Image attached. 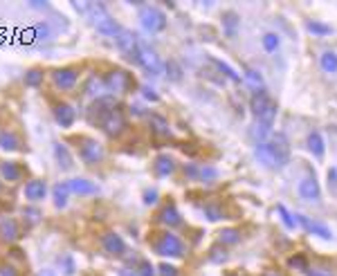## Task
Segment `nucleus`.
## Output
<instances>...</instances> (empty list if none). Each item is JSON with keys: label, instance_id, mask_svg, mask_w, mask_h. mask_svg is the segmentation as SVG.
Returning <instances> with one entry per match:
<instances>
[{"label": "nucleus", "instance_id": "obj_49", "mask_svg": "<svg viewBox=\"0 0 337 276\" xmlns=\"http://www.w3.org/2000/svg\"><path fill=\"white\" fill-rule=\"evenodd\" d=\"M157 274L160 276H178V267H173V265H168V263H162V265H157Z\"/></svg>", "mask_w": 337, "mask_h": 276}, {"label": "nucleus", "instance_id": "obj_50", "mask_svg": "<svg viewBox=\"0 0 337 276\" xmlns=\"http://www.w3.org/2000/svg\"><path fill=\"white\" fill-rule=\"evenodd\" d=\"M142 97L146 101H160V95L151 88V85H142Z\"/></svg>", "mask_w": 337, "mask_h": 276}, {"label": "nucleus", "instance_id": "obj_47", "mask_svg": "<svg viewBox=\"0 0 337 276\" xmlns=\"http://www.w3.org/2000/svg\"><path fill=\"white\" fill-rule=\"evenodd\" d=\"M205 216L209 218L211 222H216V220H220V218H223V211H220L218 207H214V205H207L205 207Z\"/></svg>", "mask_w": 337, "mask_h": 276}, {"label": "nucleus", "instance_id": "obj_15", "mask_svg": "<svg viewBox=\"0 0 337 276\" xmlns=\"http://www.w3.org/2000/svg\"><path fill=\"white\" fill-rule=\"evenodd\" d=\"M54 119L61 128H72L76 122V110L70 104H56L54 106Z\"/></svg>", "mask_w": 337, "mask_h": 276}, {"label": "nucleus", "instance_id": "obj_48", "mask_svg": "<svg viewBox=\"0 0 337 276\" xmlns=\"http://www.w3.org/2000/svg\"><path fill=\"white\" fill-rule=\"evenodd\" d=\"M157 191L155 189H146L144 191V205H148V207H153V205H157Z\"/></svg>", "mask_w": 337, "mask_h": 276}, {"label": "nucleus", "instance_id": "obj_30", "mask_svg": "<svg viewBox=\"0 0 337 276\" xmlns=\"http://www.w3.org/2000/svg\"><path fill=\"white\" fill-rule=\"evenodd\" d=\"M274 117H277V104H274V101H270L257 119H259V124H263V126H268V128H270L272 122H274Z\"/></svg>", "mask_w": 337, "mask_h": 276}, {"label": "nucleus", "instance_id": "obj_3", "mask_svg": "<svg viewBox=\"0 0 337 276\" xmlns=\"http://www.w3.org/2000/svg\"><path fill=\"white\" fill-rule=\"evenodd\" d=\"M104 157H106V148L101 142H97V139H93V137L79 139V159L83 164L95 166V164H99Z\"/></svg>", "mask_w": 337, "mask_h": 276}, {"label": "nucleus", "instance_id": "obj_18", "mask_svg": "<svg viewBox=\"0 0 337 276\" xmlns=\"http://www.w3.org/2000/svg\"><path fill=\"white\" fill-rule=\"evenodd\" d=\"M173 171H176V162H173L171 155H157L155 162H153V173H155L157 177H168L173 175Z\"/></svg>", "mask_w": 337, "mask_h": 276}, {"label": "nucleus", "instance_id": "obj_9", "mask_svg": "<svg viewBox=\"0 0 337 276\" xmlns=\"http://www.w3.org/2000/svg\"><path fill=\"white\" fill-rule=\"evenodd\" d=\"M106 88L108 92H117V95H122V92H128L133 88V76L128 74L126 70H113L108 76H106Z\"/></svg>", "mask_w": 337, "mask_h": 276}, {"label": "nucleus", "instance_id": "obj_37", "mask_svg": "<svg viewBox=\"0 0 337 276\" xmlns=\"http://www.w3.org/2000/svg\"><path fill=\"white\" fill-rule=\"evenodd\" d=\"M245 81H247V85H252L254 90L263 88V76L259 74V72H254V70H247V72H245Z\"/></svg>", "mask_w": 337, "mask_h": 276}, {"label": "nucleus", "instance_id": "obj_42", "mask_svg": "<svg viewBox=\"0 0 337 276\" xmlns=\"http://www.w3.org/2000/svg\"><path fill=\"white\" fill-rule=\"evenodd\" d=\"M277 211H279V216H281V220H283V225L288 227V229H295V225H297V220H292V216L288 214V209L283 205H279L277 207Z\"/></svg>", "mask_w": 337, "mask_h": 276}, {"label": "nucleus", "instance_id": "obj_59", "mask_svg": "<svg viewBox=\"0 0 337 276\" xmlns=\"http://www.w3.org/2000/svg\"><path fill=\"white\" fill-rule=\"evenodd\" d=\"M236 276H238V274H236Z\"/></svg>", "mask_w": 337, "mask_h": 276}, {"label": "nucleus", "instance_id": "obj_24", "mask_svg": "<svg viewBox=\"0 0 337 276\" xmlns=\"http://www.w3.org/2000/svg\"><path fill=\"white\" fill-rule=\"evenodd\" d=\"M148 124H151V128H153V133L155 135H160V137H168L171 135V128H168V122L162 115H157V113H153L151 117H148Z\"/></svg>", "mask_w": 337, "mask_h": 276}, {"label": "nucleus", "instance_id": "obj_40", "mask_svg": "<svg viewBox=\"0 0 337 276\" xmlns=\"http://www.w3.org/2000/svg\"><path fill=\"white\" fill-rule=\"evenodd\" d=\"M59 267L63 269V272H65L67 276L74 274V260H72V256H70V254L61 256V258H59Z\"/></svg>", "mask_w": 337, "mask_h": 276}, {"label": "nucleus", "instance_id": "obj_55", "mask_svg": "<svg viewBox=\"0 0 337 276\" xmlns=\"http://www.w3.org/2000/svg\"><path fill=\"white\" fill-rule=\"evenodd\" d=\"M30 5H32L34 9H45V7H47V5H45V3H41V0H32Z\"/></svg>", "mask_w": 337, "mask_h": 276}, {"label": "nucleus", "instance_id": "obj_38", "mask_svg": "<svg viewBox=\"0 0 337 276\" xmlns=\"http://www.w3.org/2000/svg\"><path fill=\"white\" fill-rule=\"evenodd\" d=\"M261 41H263V47H266V52H277V50H279V43H281L277 34H266Z\"/></svg>", "mask_w": 337, "mask_h": 276}, {"label": "nucleus", "instance_id": "obj_46", "mask_svg": "<svg viewBox=\"0 0 337 276\" xmlns=\"http://www.w3.org/2000/svg\"><path fill=\"white\" fill-rule=\"evenodd\" d=\"M166 72H168V76H171L173 81H180L182 70H180V65H178L176 61H168V63H166Z\"/></svg>", "mask_w": 337, "mask_h": 276}, {"label": "nucleus", "instance_id": "obj_43", "mask_svg": "<svg viewBox=\"0 0 337 276\" xmlns=\"http://www.w3.org/2000/svg\"><path fill=\"white\" fill-rule=\"evenodd\" d=\"M288 265H290L292 269H301V272H306L308 269V263H306V256H301V254H297V256H292L290 260H288Z\"/></svg>", "mask_w": 337, "mask_h": 276}, {"label": "nucleus", "instance_id": "obj_26", "mask_svg": "<svg viewBox=\"0 0 337 276\" xmlns=\"http://www.w3.org/2000/svg\"><path fill=\"white\" fill-rule=\"evenodd\" d=\"M223 27H225V34L229 38L236 36V30H238V14L236 12H225L223 14Z\"/></svg>", "mask_w": 337, "mask_h": 276}, {"label": "nucleus", "instance_id": "obj_23", "mask_svg": "<svg viewBox=\"0 0 337 276\" xmlns=\"http://www.w3.org/2000/svg\"><path fill=\"white\" fill-rule=\"evenodd\" d=\"M54 157H56V162H59V166L63 168V171H70V168L74 166V159H72V155H70V151H67L65 144H59V142L54 144Z\"/></svg>", "mask_w": 337, "mask_h": 276}, {"label": "nucleus", "instance_id": "obj_8", "mask_svg": "<svg viewBox=\"0 0 337 276\" xmlns=\"http://www.w3.org/2000/svg\"><path fill=\"white\" fill-rule=\"evenodd\" d=\"M137 65H142L151 74H160L162 72V61L157 56V52L151 50L148 45H142V43H139V50H137Z\"/></svg>", "mask_w": 337, "mask_h": 276}, {"label": "nucleus", "instance_id": "obj_36", "mask_svg": "<svg viewBox=\"0 0 337 276\" xmlns=\"http://www.w3.org/2000/svg\"><path fill=\"white\" fill-rule=\"evenodd\" d=\"M209 61H211V65H216V67H218L220 72H223V74H227V76H229V79H232V81H240V76L236 74V72H234L232 67L227 65V63H223V61H218V59H209Z\"/></svg>", "mask_w": 337, "mask_h": 276}, {"label": "nucleus", "instance_id": "obj_25", "mask_svg": "<svg viewBox=\"0 0 337 276\" xmlns=\"http://www.w3.org/2000/svg\"><path fill=\"white\" fill-rule=\"evenodd\" d=\"M104 92H108V88H106V81L97 79V76H93V79L88 81V85H86V95L95 97V99H101V97H104Z\"/></svg>", "mask_w": 337, "mask_h": 276}, {"label": "nucleus", "instance_id": "obj_5", "mask_svg": "<svg viewBox=\"0 0 337 276\" xmlns=\"http://www.w3.org/2000/svg\"><path fill=\"white\" fill-rule=\"evenodd\" d=\"M99 126L101 130H104L108 137H119V135L126 130V117H124L122 110H110L108 115H104V117L99 119Z\"/></svg>", "mask_w": 337, "mask_h": 276}, {"label": "nucleus", "instance_id": "obj_56", "mask_svg": "<svg viewBox=\"0 0 337 276\" xmlns=\"http://www.w3.org/2000/svg\"><path fill=\"white\" fill-rule=\"evenodd\" d=\"M119 276H137V274H135V272H131V269H128V267H122V269H119Z\"/></svg>", "mask_w": 337, "mask_h": 276}, {"label": "nucleus", "instance_id": "obj_20", "mask_svg": "<svg viewBox=\"0 0 337 276\" xmlns=\"http://www.w3.org/2000/svg\"><path fill=\"white\" fill-rule=\"evenodd\" d=\"M0 148L7 153H14L21 148V137L14 130H0Z\"/></svg>", "mask_w": 337, "mask_h": 276}, {"label": "nucleus", "instance_id": "obj_41", "mask_svg": "<svg viewBox=\"0 0 337 276\" xmlns=\"http://www.w3.org/2000/svg\"><path fill=\"white\" fill-rule=\"evenodd\" d=\"M137 276H155V267L151 265V260H146V258H142L139 260V265H137Z\"/></svg>", "mask_w": 337, "mask_h": 276}, {"label": "nucleus", "instance_id": "obj_28", "mask_svg": "<svg viewBox=\"0 0 337 276\" xmlns=\"http://www.w3.org/2000/svg\"><path fill=\"white\" fill-rule=\"evenodd\" d=\"M270 101H272V99H270V97L266 95V92H254L252 104H249V106H252V113L259 117V115L263 113V108H266V106L270 104Z\"/></svg>", "mask_w": 337, "mask_h": 276}, {"label": "nucleus", "instance_id": "obj_17", "mask_svg": "<svg viewBox=\"0 0 337 276\" xmlns=\"http://www.w3.org/2000/svg\"><path fill=\"white\" fill-rule=\"evenodd\" d=\"M0 238L5 243H14V240L21 238V227H18V222L14 218H3L0 220Z\"/></svg>", "mask_w": 337, "mask_h": 276}, {"label": "nucleus", "instance_id": "obj_32", "mask_svg": "<svg viewBox=\"0 0 337 276\" xmlns=\"http://www.w3.org/2000/svg\"><path fill=\"white\" fill-rule=\"evenodd\" d=\"M254 155H257L259 162H263L266 166H277V164H274L272 153H270V148H268L266 142H263V144H257V151H254Z\"/></svg>", "mask_w": 337, "mask_h": 276}, {"label": "nucleus", "instance_id": "obj_58", "mask_svg": "<svg viewBox=\"0 0 337 276\" xmlns=\"http://www.w3.org/2000/svg\"><path fill=\"white\" fill-rule=\"evenodd\" d=\"M266 276H279V274H266Z\"/></svg>", "mask_w": 337, "mask_h": 276}, {"label": "nucleus", "instance_id": "obj_52", "mask_svg": "<svg viewBox=\"0 0 337 276\" xmlns=\"http://www.w3.org/2000/svg\"><path fill=\"white\" fill-rule=\"evenodd\" d=\"M185 175H189V177H198V168H196L194 164H187V166H185Z\"/></svg>", "mask_w": 337, "mask_h": 276}, {"label": "nucleus", "instance_id": "obj_34", "mask_svg": "<svg viewBox=\"0 0 337 276\" xmlns=\"http://www.w3.org/2000/svg\"><path fill=\"white\" fill-rule=\"evenodd\" d=\"M306 30L310 34H317V36H326V34L333 32V30H330V25H324V23H319V21H310L306 25Z\"/></svg>", "mask_w": 337, "mask_h": 276}, {"label": "nucleus", "instance_id": "obj_51", "mask_svg": "<svg viewBox=\"0 0 337 276\" xmlns=\"http://www.w3.org/2000/svg\"><path fill=\"white\" fill-rule=\"evenodd\" d=\"M308 276H335L333 272H326V269H306Z\"/></svg>", "mask_w": 337, "mask_h": 276}, {"label": "nucleus", "instance_id": "obj_6", "mask_svg": "<svg viewBox=\"0 0 337 276\" xmlns=\"http://www.w3.org/2000/svg\"><path fill=\"white\" fill-rule=\"evenodd\" d=\"M115 45H117V50L122 52L124 56H128L131 61L137 63V50H139V38L137 34L131 32V30H124L115 36Z\"/></svg>", "mask_w": 337, "mask_h": 276}, {"label": "nucleus", "instance_id": "obj_35", "mask_svg": "<svg viewBox=\"0 0 337 276\" xmlns=\"http://www.w3.org/2000/svg\"><path fill=\"white\" fill-rule=\"evenodd\" d=\"M23 218L27 220V225L34 227L41 222V211H38L36 207H25V209H23Z\"/></svg>", "mask_w": 337, "mask_h": 276}, {"label": "nucleus", "instance_id": "obj_53", "mask_svg": "<svg viewBox=\"0 0 337 276\" xmlns=\"http://www.w3.org/2000/svg\"><path fill=\"white\" fill-rule=\"evenodd\" d=\"M0 276H16V269L5 265V267H0Z\"/></svg>", "mask_w": 337, "mask_h": 276}, {"label": "nucleus", "instance_id": "obj_22", "mask_svg": "<svg viewBox=\"0 0 337 276\" xmlns=\"http://www.w3.org/2000/svg\"><path fill=\"white\" fill-rule=\"evenodd\" d=\"M52 196H54V207H56V209H65V207H67V198H70L67 182H56L54 187H52Z\"/></svg>", "mask_w": 337, "mask_h": 276}, {"label": "nucleus", "instance_id": "obj_21", "mask_svg": "<svg viewBox=\"0 0 337 276\" xmlns=\"http://www.w3.org/2000/svg\"><path fill=\"white\" fill-rule=\"evenodd\" d=\"M160 222H162V225H166V227H178V225H182V216H180V211H178V207L173 205V202L162 209Z\"/></svg>", "mask_w": 337, "mask_h": 276}, {"label": "nucleus", "instance_id": "obj_45", "mask_svg": "<svg viewBox=\"0 0 337 276\" xmlns=\"http://www.w3.org/2000/svg\"><path fill=\"white\" fill-rule=\"evenodd\" d=\"M268 133H270L268 126L257 124V126H254V130H252V137H254V139H259V144H263V139L268 137Z\"/></svg>", "mask_w": 337, "mask_h": 276}, {"label": "nucleus", "instance_id": "obj_54", "mask_svg": "<svg viewBox=\"0 0 337 276\" xmlns=\"http://www.w3.org/2000/svg\"><path fill=\"white\" fill-rule=\"evenodd\" d=\"M36 276H56V272H54V269H50V267H45V269H41Z\"/></svg>", "mask_w": 337, "mask_h": 276}, {"label": "nucleus", "instance_id": "obj_1", "mask_svg": "<svg viewBox=\"0 0 337 276\" xmlns=\"http://www.w3.org/2000/svg\"><path fill=\"white\" fill-rule=\"evenodd\" d=\"M90 18H93V25L97 27V32L101 36H117L119 32H122V27H119V23L115 21L113 16L108 14V9L104 7V5H90Z\"/></svg>", "mask_w": 337, "mask_h": 276}, {"label": "nucleus", "instance_id": "obj_12", "mask_svg": "<svg viewBox=\"0 0 337 276\" xmlns=\"http://www.w3.org/2000/svg\"><path fill=\"white\" fill-rule=\"evenodd\" d=\"M297 222L303 227V229L308 231V234H312V236H319V238H324V240H328V238H333V231L328 229L326 225H321V222H317V220H310V218H306V216H297Z\"/></svg>", "mask_w": 337, "mask_h": 276}, {"label": "nucleus", "instance_id": "obj_4", "mask_svg": "<svg viewBox=\"0 0 337 276\" xmlns=\"http://www.w3.org/2000/svg\"><path fill=\"white\" fill-rule=\"evenodd\" d=\"M155 254L160 256H168V258H180L182 254H185V245H182V240L178 238L176 234H162L160 238L155 240Z\"/></svg>", "mask_w": 337, "mask_h": 276}, {"label": "nucleus", "instance_id": "obj_2", "mask_svg": "<svg viewBox=\"0 0 337 276\" xmlns=\"http://www.w3.org/2000/svg\"><path fill=\"white\" fill-rule=\"evenodd\" d=\"M139 23H142L144 30L151 34L162 32L166 27V14L160 7L146 5V7H139Z\"/></svg>", "mask_w": 337, "mask_h": 276}, {"label": "nucleus", "instance_id": "obj_29", "mask_svg": "<svg viewBox=\"0 0 337 276\" xmlns=\"http://www.w3.org/2000/svg\"><path fill=\"white\" fill-rule=\"evenodd\" d=\"M319 63H321V70L328 72V74H335L337 72V54L335 52H324Z\"/></svg>", "mask_w": 337, "mask_h": 276}, {"label": "nucleus", "instance_id": "obj_57", "mask_svg": "<svg viewBox=\"0 0 337 276\" xmlns=\"http://www.w3.org/2000/svg\"><path fill=\"white\" fill-rule=\"evenodd\" d=\"M131 113H135L139 117V115H144V110H142V106H131Z\"/></svg>", "mask_w": 337, "mask_h": 276}, {"label": "nucleus", "instance_id": "obj_27", "mask_svg": "<svg viewBox=\"0 0 337 276\" xmlns=\"http://www.w3.org/2000/svg\"><path fill=\"white\" fill-rule=\"evenodd\" d=\"M308 151L315 155V157H321V155H324V139H321V135L317 133V130L308 135Z\"/></svg>", "mask_w": 337, "mask_h": 276}, {"label": "nucleus", "instance_id": "obj_39", "mask_svg": "<svg viewBox=\"0 0 337 276\" xmlns=\"http://www.w3.org/2000/svg\"><path fill=\"white\" fill-rule=\"evenodd\" d=\"M209 260L211 263H225L227 260V251L223 247H211L209 249Z\"/></svg>", "mask_w": 337, "mask_h": 276}, {"label": "nucleus", "instance_id": "obj_33", "mask_svg": "<svg viewBox=\"0 0 337 276\" xmlns=\"http://www.w3.org/2000/svg\"><path fill=\"white\" fill-rule=\"evenodd\" d=\"M218 238H220V243H223V245H236L240 240V234L236 229H223L218 234Z\"/></svg>", "mask_w": 337, "mask_h": 276}, {"label": "nucleus", "instance_id": "obj_10", "mask_svg": "<svg viewBox=\"0 0 337 276\" xmlns=\"http://www.w3.org/2000/svg\"><path fill=\"white\" fill-rule=\"evenodd\" d=\"M52 81L59 90H72L79 81V70L76 67H56L52 72Z\"/></svg>", "mask_w": 337, "mask_h": 276}, {"label": "nucleus", "instance_id": "obj_31", "mask_svg": "<svg viewBox=\"0 0 337 276\" xmlns=\"http://www.w3.org/2000/svg\"><path fill=\"white\" fill-rule=\"evenodd\" d=\"M43 70L41 67H32V70H27V74H25V85L27 88H38V85L43 83Z\"/></svg>", "mask_w": 337, "mask_h": 276}, {"label": "nucleus", "instance_id": "obj_16", "mask_svg": "<svg viewBox=\"0 0 337 276\" xmlns=\"http://www.w3.org/2000/svg\"><path fill=\"white\" fill-rule=\"evenodd\" d=\"M45 196H47V182L45 180H30L25 184V200L36 205V202L45 200Z\"/></svg>", "mask_w": 337, "mask_h": 276}, {"label": "nucleus", "instance_id": "obj_44", "mask_svg": "<svg viewBox=\"0 0 337 276\" xmlns=\"http://www.w3.org/2000/svg\"><path fill=\"white\" fill-rule=\"evenodd\" d=\"M216 175H218V171H216L214 166H200L198 168V177H200V180H205V182L214 180Z\"/></svg>", "mask_w": 337, "mask_h": 276}, {"label": "nucleus", "instance_id": "obj_7", "mask_svg": "<svg viewBox=\"0 0 337 276\" xmlns=\"http://www.w3.org/2000/svg\"><path fill=\"white\" fill-rule=\"evenodd\" d=\"M268 148L274 157V164L277 166H286L288 159H290V144H288V137L283 133L272 135V139L268 142Z\"/></svg>", "mask_w": 337, "mask_h": 276}, {"label": "nucleus", "instance_id": "obj_13", "mask_svg": "<svg viewBox=\"0 0 337 276\" xmlns=\"http://www.w3.org/2000/svg\"><path fill=\"white\" fill-rule=\"evenodd\" d=\"M67 189H70V193H74V196H97L99 193L97 184L86 180V177H72V180H67Z\"/></svg>", "mask_w": 337, "mask_h": 276}, {"label": "nucleus", "instance_id": "obj_14", "mask_svg": "<svg viewBox=\"0 0 337 276\" xmlns=\"http://www.w3.org/2000/svg\"><path fill=\"white\" fill-rule=\"evenodd\" d=\"M299 196L308 202H317L321 198V189H319V182L315 180V175H308L299 182Z\"/></svg>", "mask_w": 337, "mask_h": 276}, {"label": "nucleus", "instance_id": "obj_11", "mask_svg": "<svg viewBox=\"0 0 337 276\" xmlns=\"http://www.w3.org/2000/svg\"><path fill=\"white\" fill-rule=\"evenodd\" d=\"M101 247H104V251L110 256L126 254V243H124V238L119 234H115V231H108V234L101 236Z\"/></svg>", "mask_w": 337, "mask_h": 276}, {"label": "nucleus", "instance_id": "obj_19", "mask_svg": "<svg viewBox=\"0 0 337 276\" xmlns=\"http://www.w3.org/2000/svg\"><path fill=\"white\" fill-rule=\"evenodd\" d=\"M0 177L5 182H18L23 177V168L18 166V162H3L0 164Z\"/></svg>", "mask_w": 337, "mask_h": 276}]
</instances>
